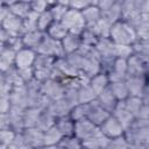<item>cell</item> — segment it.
<instances>
[{
    "label": "cell",
    "mask_w": 149,
    "mask_h": 149,
    "mask_svg": "<svg viewBox=\"0 0 149 149\" xmlns=\"http://www.w3.org/2000/svg\"><path fill=\"white\" fill-rule=\"evenodd\" d=\"M108 37L116 44H132L137 37L134 28L125 20H119L111 24Z\"/></svg>",
    "instance_id": "obj_1"
},
{
    "label": "cell",
    "mask_w": 149,
    "mask_h": 149,
    "mask_svg": "<svg viewBox=\"0 0 149 149\" xmlns=\"http://www.w3.org/2000/svg\"><path fill=\"white\" fill-rule=\"evenodd\" d=\"M61 22L64 24V27L68 29L69 33H72L76 35H80L83 33V30L86 28V24L81 16L80 10L71 8V7L68 8V10L63 15Z\"/></svg>",
    "instance_id": "obj_2"
},
{
    "label": "cell",
    "mask_w": 149,
    "mask_h": 149,
    "mask_svg": "<svg viewBox=\"0 0 149 149\" xmlns=\"http://www.w3.org/2000/svg\"><path fill=\"white\" fill-rule=\"evenodd\" d=\"M36 52L37 54L48 55V56H51V57H55V58L65 56L64 55V51H63V47H62L61 41L50 37L45 33H44V36H43L40 45L36 49Z\"/></svg>",
    "instance_id": "obj_3"
},
{
    "label": "cell",
    "mask_w": 149,
    "mask_h": 149,
    "mask_svg": "<svg viewBox=\"0 0 149 149\" xmlns=\"http://www.w3.org/2000/svg\"><path fill=\"white\" fill-rule=\"evenodd\" d=\"M41 93L47 97L49 100H57L64 97V85L61 80L48 78L43 81H41Z\"/></svg>",
    "instance_id": "obj_4"
},
{
    "label": "cell",
    "mask_w": 149,
    "mask_h": 149,
    "mask_svg": "<svg viewBox=\"0 0 149 149\" xmlns=\"http://www.w3.org/2000/svg\"><path fill=\"white\" fill-rule=\"evenodd\" d=\"M98 133H100L99 127L95 126L93 122H91L87 118H84V119L74 121L73 135L76 137H78L80 141L87 140V139L97 135Z\"/></svg>",
    "instance_id": "obj_5"
},
{
    "label": "cell",
    "mask_w": 149,
    "mask_h": 149,
    "mask_svg": "<svg viewBox=\"0 0 149 149\" xmlns=\"http://www.w3.org/2000/svg\"><path fill=\"white\" fill-rule=\"evenodd\" d=\"M99 129L108 139H112V137L122 135L123 134V130H125V128L119 122V120L115 116H113L112 114H109V116L99 126Z\"/></svg>",
    "instance_id": "obj_6"
},
{
    "label": "cell",
    "mask_w": 149,
    "mask_h": 149,
    "mask_svg": "<svg viewBox=\"0 0 149 149\" xmlns=\"http://www.w3.org/2000/svg\"><path fill=\"white\" fill-rule=\"evenodd\" d=\"M36 57V51L30 48H21L20 50L16 51L15 54V59H14V66L16 69H24V68H30L34 64Z\"/></svg>",
    "instance_id": "obj_7"
},
{
    "label": "cell",
    "mask_w": 149,
    "mask_h": 149,
    "mask_svg": "<svg viewBox=\"0 0 149 149\" xmlns=\"http://www.w3.org/2000/svg\"><path fill=\"white\" fill-rule=\"evenodd\" d=\"M109 112H107L106 109H104L97 100H93L91 102H88V109H87V115L86 118L93 122L95 126H100L108 116H109Z\"/></svg>",
    "instance_id": "obj_8"
},
{
    "label": "cell",
    "mask_w": 149,
    "mask_h": 149,
    "mask_svg": "<svg viewBox=\"0 0 149 149\" xmlns=\"http://www.w3.org/2000/svg\"><path fill=\"white\" fill-rule=\"evenodd\" d=\"M1 26L6 29V31L9 34V36H22L23 30H22V19L12 14H9L5 17L2 21Z\"/></svg>",
    "instance_id": "obj_9"
},
{
    "label": "cell",
    "mask_w": 149,
    "mask_h": 149,
    "mask_svg": "<svg viewBox=\"0 0 149 149\" xmlns=\"http://www.w3.org/2000/svg\"><path fill=\"white\" fill-rule=\"evenodd\" d=\"M22 135L24 137L27 147H41L43 146V132L37 127L23 128Z\"/></svg>",
    "instance_id": "obj_10"
},
{
    "label": "cell",
    "mask_w": 149,
    "mask_h": 149,
    "mask_svg": "<svg viewBox=\"0 0 149 149\" xmlns=\"http://www.w3.org/2000/svg\"><path fill=\"white\" fill-rule=\"evenodd\" d=\"M97 101H98V104L104 108V109H106L107 112H109V113H112V111L114 109V107H115V105L118 104V99L114 97V94L112 93V91L109 90V87L107 86L105 90H102L98 95H97V99H95Z\"/></svg>",
    "instance_id": "obj_11"
},
{
    "label": "cell",
    "mask_w": 149,
    "mask_h": 149,
    "mask_svg": "<svg viewBox=\"0 0 149 149\" xmlns=\"http://www.w3.org/2000/svg\"><path fill=\"white\" fill-rule=\"evenodd\" d=\"M43 36H44V33L40 31L38 29H35V30H30V31L24 33V34L21 36L23 47L34 49V50L36 51V49H37V47L40 45V43H41Z\"/></svg>",
    "instance_id": "obj_12"
},
{
    "label": "cell",
    "mask_w": 149,
    "mask_h": 149,
    "mask_svg": "<svg viewBox=\"0 0 149 149\" xmlns=\"http://www.w3.org/2000/svg\"><path fill=\"white\" fill-rule=\"evenodd\" d=\"M61 43H62V47H63L64 55L74 52V51L78 50V48H79L80 44H81L80 35H76V34H72V33H68V34L61 40Z\"/></svg>",
    "instance_id": "obj_13"
},
{
    "label": "cell",
    "mask_w": 149,
    "mask_h": 149,
    "mask_svg": "<svg viewBox=\"0 0 149 149\" xmlns=\"http://www.w3.org/2000/svg\"><path fill=\"white\" fill-rule=\"evenodd\" d=\"M87 84L91 86V88H92V90L95 92V94L98 95L102 90H105V88L108 86L109 79H108V76H107L105 72L100 71V72L95 73L94 76H92V77L88 79V83H87Z\"/></svg>",
    "instance_id": "obj_14"
},
{
    "label": "cell",
    "mask_w": 149,
    "mask_h": 149,
    "mask_svg": "<svg viewBox=\"0 0 149 149\" xmlns=\"http://www.w3.org/2000/svg\"><path fill=\"white\" fill-rule=\"evenodd\" d=\"M80 13H81V16H83L86 26L95 23L101 17V10L99 9V7L97 5H88V6L84 7L80 10Z\"/></svg>",
    "instance_id": "obj_15"
},
{
    "label": "cell",
    "mask_w": 149,
    "mask_h": 149,
    "mask_svg": "<svg viewBox=\"0 0 149 149\" xmlns=\"http://www.w3.org/2000/svg\"><path fill=\"white\" fill-rule=\"evenodd\" d=\"M55 122H56V116L47 108H42L40 112L37 122H36V127L38 129H41L42 132H44L48 128H50L51 126H54Z\"/></svg>",
    "instance_id": "obj_16"
},
{
    "label": "cell",
    "mask_w": 149,
    "mask_h": 149,
    "mask_svg": "<svg viewBox=\"0 0 149 149\" xmlns=\"http://www.w3.org/2000/svg\"><path fill=\"white\" fill-rule=\"evenodd\" d=\"M108 87H109V90L112 91V93L114 94V97L119 101L120 100H125L129 95L127 85L125 83V79H122V80H115V81H109Z\"/></svg>",
    "instance_id": "obj_17"
},
{
    "label": "cell",
    "mask_w": 149,
    "mask_h": 149,
    "mask_svg": "<svg viewBox=\"0 0 149 149\" xmlns=\"http://www.w3.org/2000/svg\"><path fill=\"white\" fill-rule=\"evenodd\" d=\"M42 108L40 107H26L23 111V127H36V122Z\"/></svg>",
    "instance_id": "obj_18"
},
{
    "label": "cell",
    "mask_w": 149,
    "mask_h": 149,
    "mask_svg": "<svg viewBox=\"0 0 149 149\" xmlns=\"http://www.w3.org/2000/svg\"><path fill=\"white\" fill-rule=\"evenodd\" d=\"M55 126L57 127V129L61 132V134L63 136L66 135H73V126H74V121L69 116H61L56 119Z\"/></svg>",
    "instance_id": "obj_19"
},
{
    "label": "cell",
    "mask_w": 149,
    "mask_h": 149,
    "mask_svg": "<svg viewBox=\"0 0 149 149\" xmlns=\"http://www.w3.org/2000/svg\"><path fill=\"white\" fill-rule=\"evenodd\" d=\"M62 134L61 132L57 129V127L54 125L50 128H48L47 130L43 132V146H57V143L59 142V140L62 139Z\"/></svg>",
    "instance_id": "obj_20"
},
{
    "label": "cell",
    "mask_w": 149,
    "mask_h": 149,
    "mask_svg": "<svg viewBox=\"0 0 149 149\" xmlns=\"http://www.w3.org/2000/svg\"><path fill=\"white\" fill-rule=\"evenodd\" d=\"M68 33H69L68 29L64 27V24L61 21H54L49 26V28L47 29V31H45L47 35H49L50 37H52L55 40H58V41H61Z\"/></svg>",
    "instance_id": "obj_21"
},
{
    "label": "cell",
    "mask_w": 149,
    "mask_h": 149,
    "mask_svg": "<svg viewBox=\"0 0 149 149\" xmlns=\"http://www.w3.org/2000/svg\"><path fill=\"white\" fill-rule=\"evenodd\" d=\"M95 99H97V94L91 88V86L88 84L80 85L78 87V101L80 104H87V102H91Z\"/></svg>",
    "instance_id": "obj_22"
},
{
    "label": "cell",
    "mask_w": 149,
    "mask_h": 149,
    "mask_svg": "<svg viewBox=\"0 0 149 149\" xmlns=\"http://www.w3.org/2000/svg\"><path fill=\"white\" fill-rule=\"evenodd\" d=\"M30 10H31V8H30L29 2H24V1H20V0L9 6V12L21 19H24L30 13Z\"/></svg>",
    "instance_id": "obj_23"
},
{
    "label": "cell",
    "mask_w": 149,
    "mask_h": 149,
    "mask_svg": "<svg viewBox=\"0 0 149 149\" xmlns=\"http://www.w3.org/2000/svg\"><path fill=\"white\" fill-rule=\"evenodd\" d=\"M52 22H54V17H52V15H51L49 8H48V9H45L44 12L38 13L36 27H37V29H38L40 31L45 33L47 29L49 28V26H50Z\"/></svg>",
    "instance_id": "obj_24"
},
{
    "label": "cell",
    "mask_w": 149,
    "mask_h": 149,
    "mask_svg": "<svg viewBox=\"0 0 149 149\" xmlns=\"http://www.w3.org/2000/svg\"><path fill=\"white\" fill-rule=\"evenodd\" d=\"M56 147H65V148L81 147V141L74 135H66V136H62V139L59 140Z\"/></svg>",
    "instance_id": "obj_25"
},
{
    "label": "cell",
    "mask_w": 149,
    "mask_h": 149,
    "mask_svg": "<svg viewBox=\"0 0 149 149\" xmlns=\"http://www.w3.org/2000/svg\"><path fill=\"white\" fill-rule=\"evenodd\" d=\"M16 132L13 130L12 128H5V129H0V146H8L12 143L14 136H15Z\"/></svg>",
    "instance_id": "obj_26"
},
{
    "label": "cell",
    "mask_w": 149,
    "mask_h": 149,
    "mask_svg": "<svg viewBox=\"0 0 149 149\" xmlns=\"http://www.w3.org/2000/svg\"><path fill=\"white\" fill-rule=\"evenodd\" d=\"M69 7L66 6H62V5H58V3H55L52 6L49 7V10L54 17V21H61L63 15L65 14V12L68 10Z\"/></svg>",
    "instance_id": "obj_27"
},
{
    "label": "cell",
    "mask_w": 149,
    "mask_h": 149,
    "mask_svg": "<svg viewBox=\"0 0 149 149\" xmlns=\"http://www.w3.org/2000/svg\"><path fill=\"white\" fill-rule=\"evenodd\" d=\"M29 5H30L31 10H34V12H36V13H42V12H44L45 9L49 8L48 3H47L44 0H31V1L29 2Z\"/></svg>",
    "instance_id": "obj_28"
},
{
    "label": "cell",
    "mask_w": 149,
    "mask_h": 149,
    "mask_svg": "<svg viewBox=\"0 0 149 149\" xmlns=\"http://www.w3.org/2000/svg\"><path fill=\"white\" fill-rule=\"evenodd\" d=\"M88 1L87 0H70V6L71 8H74V9H79L81 10L84 7L88 6Z\"/></svg>",
    "instance_id": "obj_29"
},
{
    "label": "cell",
    "mask_w": 149,
    "mask_h": 149,
    "mask_svg": "<svg viewBox=\"0 0 149 149\" xmlns=\"http://www.w3.org/2000/svg\"><path fill=\"white\" fill-rule=\"evenodd\" d=\"M10 128V120L8 113H0V129Z\"/></svg>",
    "instance_id": "obj_30"
},
{
    "label": "cell",
    "mask_w": 149,
    "mask_h": 149,
    "mask_svg": "<svg viewBox=\"0 0 149 149\" xmlns=\"http://www.w3.org/2000/svg\"><path fill=\"white\" fill-rule=\"evenodd\" d=\"M10 108V102L8 97H0V113H8Z\"/></svg>",
    "instance_id": "obj_31"
},
{
    "label": "cell",
    "mask_w": 149,
    "mask_h": 149,
    "mask_svg": "<svg viewBox=\"0 0 149 149\" xmlns=\"http://www.w3.org/2000/svg\"><path fill=\"white\" fill-rule=\"evenodd\" d=\"M8 38H9V34L0 24V44H6V42L8 41Z\"/></svg>",
    "instance_id": "obj_32"
},
{
    "label": "cell",
    "mask_w": 149,
    "mask_h": 149,
    "mask_svg": "<svg viewBox=\"0 0 149 149\" xmlns=\"http://www.w3.org/2000/svg\"><path fill=\"white\" fill-rule=\"evenodd\" d=\"M8 14H9V7L6 5H1L0 6V24L2 23V21Z\"/></svg>",
    "instance_id": "obj_33"
},
{
    "label": "cell",
    "mask_w": 149,
    "mask_h": 149,
    "mask_svg": "<svg viewBox=\"0 0 149 149\" xmlns=\"http://www.w3.org/2000/svg\"><path fill=\"white\" fill-rule=\"evenodd\" d=\"M56 3L69 7V6H70V0H56Z\"/></svg>",
    "instance_id": "obj_34"
},
{
    "label": "cell",
    "mask_w": 149,
    "mask_h": 149,
    "mask_svg": "<svg viewBox=\"0 0 149 149\" xmlns=\"http://www.w3.org/2000/svg\"><path fill=\"white\" fill-rule=\"evenodd\" d=\"M16 1H19V0H3V5H6V6H10V5H13L14 2H16Z\"/></svg>",
    "instance_id": "obj_35"
},
{
    "label": "cell",
    "mask_w": 149,
    "mask_h": 149,
    "mask_svg": "<svg viewBox=\"0 0 149 149\" xmlns=\"http://www.w3.org/2000/svg\"><path fill=\"white\" fill-rule=\"evenodd\" d=\"M47 3H48V6L50 7V6H52V5H55L56 3V0H44Z\"/></svg>",
    "instance_id": "obj_36"
},
{
    "label": "cell",
    "mask_w": 149,
    "mask_h": 149,
    "mask_svg": "<svg viewBox=\"0 0 149 149\" xmlns=\"http://www.w3.org/2000/svg\"><path fill=\"white\" fill-rule=\"evenodd\" d=\"M87 1H88L90 5H97V1L98 0H87Z\"/></svg>",
    "instance_id": "obj_37"
},
{
    "label": "cell",
    "mask_w": 149,
    "mask_h": 149,
    "mask_svg": "<svg viewBox=\"0 0 149 149\" xmlns=\"http://www.w3.org/2000/svg\"><path fill=\"white\" fill-rule=\"evenodd\" d=\"M20 1H24V2H30L31 0H20Z\"/></svg>",
    "instance_id": "obj_38"
}]
</instances>
